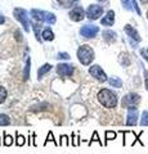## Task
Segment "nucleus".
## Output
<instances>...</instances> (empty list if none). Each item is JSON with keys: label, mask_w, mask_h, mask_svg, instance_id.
Masks as SVG:
<instances>
[{"label": "nucleus", "mask_w": 148, "mask_h": 154, "mask_svg": "<svg viewBox=\"0 0 148 154\" xmlns=\"http://www.w3.org/2000/svg\"><path fill=\"white\" fill-rule=\"evenodd\" d=\"M14 17L22 23L23 30L26 32L30 31V22H28V13L22 8H16L14 9Z\"/></svg>", "instance_id": "4"}, {"label": "nucleus", "mask_w": 148, "mask_h": 154, "mask_svg": "<svg viewBox=\"0 0 148 154\" xmlns=\"http://www.w3.org/2000/svg\"><path fill=\"white\" fill-rule=\"evenodd\" d=\"M113 22H115V12L113 11H108L107 14L102 18V21H101V23L103 26H112Z\"/></svg>", "instance_id": "12"}, {"label": "nucleus", "mask_w": 148, "mask_h": 154, "mask_svg": "<svg viewBox=\"0 0 148 154\" xmlns=\"http://www.w3.org/2000/svg\"><path fill=\"white\" fill-rule=\"evenodd\" d=\"M84 16H85V13H84V9L81 7H75L72 11L70 12V18L72 19V21H75V22L83 21Z\"/></svg>", "instance_id": "10"}, {"label": "nucleus", "mask_w": 148, "mask_h": 154, "mask_svg": "<svg viewBox=\"0 0 148 154\" xmlns=\"http://www.w3.org/2000/svg\"><path fill=\"white\" fill-rule=\"evenodd\" d=\"M140 102V95L137 93H129L121 99V107L122 108H130V107H137Z\"/></svg>", "instance_id": "3"}, {"label": "nucleus", "mask_w": 148, "mask_h": 154, "mask_svg": "<svg viewBox=\"0 0 148 154\" xmlns=\"http://www.w3.org/2000/svg\"><path fill=\"white\" fill-rule=\"evenodd\" d=\"M25 144H26V137L23 136V135L18 134V131H17V134H16V145L17 146H23Z\"/></svg>", "instance_id": "20"}, {"label": "nucleus", "mask_w": 148, "mask_h": 154, "mask_svg": "<svg viewBox=\"0 0 148 154\" xmlns=\"http://www.w3.org/2000/svg\"><path fill=\"white\" fill-rule=\"evenodd\" d=\"M140 55L148 62V48L147 49H140Z\"/></svg>", "instance_id": "33"}, {"label": "nucleus", "mask_w": 148, "mask_h": 154, "mask_svg": "<svg viewBox=\"0 0 148 154\" xmlns=\"http://www.w3.org/2000/svg\"><path fill=\"white\" fill-rule=\"evenodd\" d=\"M138 118H139V113H138L137 107L128 108V116H126V126H135L138 123Z\"/></svg>", "instance_id": "6"}, {"label": "nucleus", "mask_w": 148, "mask_h": 154, "mask_svg": "<svg viewBox=\"0 0 148 154\" xmlns=\"http://www.w3.org/2000/svg\"><path fill=\"white\" fill-rule=\"evenodd\" d=\"M49 141H52V143H54V145L55 146H58L59 145V143H57L55 141V139H54V136H53V132L52 131H49V134H48V136H46V140H45V143H44V145H46Z\"/></svg>", "instance_id": "25"}, {"label": "nucleus", "mask_w": 148, "mask_h": 154, "mask_svg": "<svg viewBox=\"0 0 148 154\" xmlns=\"http://www.w3.org/2000/svg\"><path fill=\"white\" fill-rule=\"evenodd\" d=\"M143 75H144V86H146V90L148 91V69L143 71Z\"/></svg>", "instance_id": "32"}, {"label": "nucleus", "mask_w": 148, "mask_h": 154, "mask_svg": "<svg viewBox=\"0 0 148 154\" xmlns=\"http://www.w3.org/2000/svg\"><path fill=\"white\" fill-rule=\"evenodd\" d=\"M52 69V64H49V63H45L43 67H40L39 68V71H37V79H43V76H44L45 73H48Z\"/></svg>", "instance_id": "15"}, {"label": "nucleus", "mask_w": 148, "mask_h": 154, "mask_svg": "<svg viewBox=\"0 0 148 154\" xmlns=\"http://www.w3.org/2000/svg\"><path fill=\"white\" fill-rule=\"evenodd\" d=\"M77 58L84 66H89L94 60V50L89 45H83L77 49Z\"/></svg>", "instance_id": "2"}, {"label": "nucleus", "mask_w": 148, "mask_h": 154, "mask_svg": "<svg viewBox=\"0 0 148 154\" xmlns=\"http://www.w3.org/2000/svg\"><path fill=\"white\" fill-rule=\"evenodd\" d=\"M4 21H5V19H4V17L2 16V14H0V25H3Z\"/></svg>", "instance_id": "36"}, {"label": "nucleus", "mask_w": 148, "mask_h": 154, "mask_svg": "<svg viewBox=\"0 0 148 154\" xmlns=\"http://www.w3.org/2000/svg\"><path fill=\"white\" fill-rule=\"evenodd\" d=\"M58 2H59L63 7H71L74 3L77 2V0H58Z\"/></svg>", "instance_id": "30"}, {"label": "nucleus", "mask_w": 148, "mask_h": 154, "mask_svg": "<svg viewBox=\"0 0 148 154\" xmlns=\"http://www.w3.org/2000/svg\"><path fill=\"white\" fill-rule=\"evenodd\" d=\"M3 136H4V146H11L12 144H13V137L11 136V135H8L5 131H4L3 134Z\"/></svg>", "instance_id": "24"}, {"label": "nucleus", "mask_w": 148, "mask_h": 154, "mask_svg": "<svg viewBox=\"0 0 148 154\" xmlns=\"http://www.w3.org/2000/svg\"><path fill=\"white\" fill-rule=\"evenodd\" d=\"M44 13L45 12L39 11V9H32L30 14H31V17L34 18V21L36 23H41L43 21H44Z\"/></svg>", "instance_id": "14"}, {"label": "nucleus", "mask_w": 148, "mask_h": 154, "mask_svg": "<svg viewBox=\"0 0 148 154\" xmlns=\"http://www.w3.org/2000/svg\"><path fill=\"white\" fill-rule=\"evenodd\" d=\"M44 21H45L46 23H49V25H54V23H55V16H54L53 13L45 12V13H44Z\"/></svg>", "instance_id": "18"}, {"label": "nucleus", "mask_w": 148, "mask_h": 154, "mask_svg": "<svg viewBox=\"0 0 148 154\" xmlns=\"http://www.w3.org/2000/svg\"><path fill=\"white\" fill-rule=\"evenodd\" d=\"M125 32H126V35L130 37V40H134L135 42H139L140 41V36H139V33H138V31L135 30L134 27H131L130 25H126L125 26Z\"/></svg>", "instance_id": "11"}, {"label": "nucleus", "mask_w": 148, "mask_h": 154, "mask_svg": "<svg viewBox=\"0 0 148 154\" xmlns=\"http://www.w3.org/2000/svg\"><path fill=\"white\" fill-rule=\"evenodd\" d=\"M99 32V27L98 26H93V25H85L80 28V33L81 36L87 37V38H92L95 37L97 33Z\"/></svg>", "instance_id": "7"}, {"label": "nucleus", "mask_w": 148, "mask_h": 154, "mask_svg": "<svg viewBox=\"0 0 148 154\" xmlns=\"http://www.w3.org/2000/svg\"><path fill=\"white\" fill-rule=\"evenodd\" d=\"M16 36H17V38H18V40H22V37H21V32H16Z\"/></svg>", "instance_id": "35"}, {"label": "nucleus", "mask_w": 148, "mask_h": 154, "mask_svg": "<svg viewBox=\"0 0 148 154\" xmlns=\"http://www.w3.org/2000/svg\"><path fill=\"white\" fill-rule=\"evenodd\" d=\"M147 17H148V12H147Z\"/></svg>", "instance_id": "39"}, {"label": "nucleus", "mask_w": 148, "mask_h": 154, "mask_svg": "<svg viewBox=\"0 0 148 154\" xmlns=\"http://www.w3.org/2000/svg\"><path fill=\"white\" fill-rule=\"evenodd\" d=\"M9 123H11V118L7 114L0 113V126H8Z\"/></svg>", "instance_id": "22"}, {"label": "nucleus", "mask_w": 148, "mask_h": 154, "mask_svg": "<svg viewBox=\"0 0 148 154\" xmlns=\"http://www.w3.org/2000/svg\"><path fill=\"white\" fill-rule=\"evenodd\" d=\"M59 145H63V146H68V145H70V140H68V136H67V135H62V136H61Z\"/></svg>", "instance_id": "29"}, {"label": "nucleus", "mask_w": 148, "mask_h": 154, "mask_svg": "<svg viewBox=\"0 0 148 154\" xmlns=\"http://www.w3.org/2000/svg\"><path fill=\"white\" fill-rule=\"evenodd\" d=\"M104 136H106V143H108L109 140H115V139H116V132L115 131H106L104 132Z\"/></svg>", "instance_id": "26"}, {"label": "nucleus", "mask_w": 148, "mask_h": 154, "mask_svg": "<svg viewBox=\"0 0 148 154\" xmlns=\"http://www.w3.org/2000/svg\"><path fill=\"white\" fill-rule=\"evenodd\" d=\"M102 36H103V38H104V41H107L108 44H111V42L116 41V38H117L116 32H115V31H111V30H106V31H103Z\"/></svg>", "instance_id": "13"}, {"label": "nucleus", "mask_w": 148, "mask_h": 154, "mask_svg": "<svg viewBox=\"0 0 148 154\" xmlns=\"http://www.w3.org/2000/svg\"><path fill=\"white\" fill-rule=\"evenodd\" d=\"M57 73L62 77H70L74 73V66L67 63H59L57 66Z\"/></svg>", "instance_id": "9"}, {"label": "nucleus", "mask_w": 148, "mask_h": 154, "mask_svg": "<svg viewBox=\"0 0 148 154\" xmlns=\"http://www.w3.org/2000/svg\"><path fill=\"white\" fill-rule=\"evenodd\" d=\"M139 125H140V126H146V127L148 126V110H143Z\"/></svg>", "instance_id": "23"}, {"label": "nucleus", "mask_w": 148, "mask_h": 154, "mask_svg": "<svg viewBox=\"0 0 148 154\" xmlns=\"http://www.w3.org/2000/svg\"><path fill=\"white\" fill-rule=\"evenodd\" d=\"M30 66H31V62H30V57L26 59V66H25V71H23V80H27L30 77Z\"/></svg>", "instance_id": "21"}, {"label": "nucleus", "mask_w": 148, "mask_h": 154, "mask_svg": "<svg viewBox=\"0 0 148 154\" xmlns=\"http://www.w3.org/2000/svg\"><path fill=\"white\" fill-rule=\"evenodd\" d=\"M140 2H142V4H147V3H148V0H140Z\"/></svg>", "instance_id": "37"}, {"label": "nucleus", "mask_w": 148, "mask_h": 154, "mask_svg": "<svg viewBox=\"0 0 148 154\" xmlns=\"http://www.w3.org/2000/svg\"><path fill=\"white\" fill-rule=\"evenodd\" d=\"M108 84L112 86V88H117V89H120L122 88V81L121 79H118V77H111V79H108Z\"/></svg>", "instance_id": "16"}, {"label": "nucleus", "mask_w": 148, "mask_h": 154, "mask_svg": "<svg viewBox=\"0 0 148 154\" xmlns=\"http://www.w3.org/2000/svg\"><path fill=\"white\" fill-rule=\"evenodd\" d=\"M57 59H70V55L67 54V53H58Z\"/></svg>", "instance_id": "31"}, {"label": "nucleus", "mask_w": 148, "mask_h": 154, "mask_svg": "<svg viewBox=\"0 0 148 154\" xmlns=\"http://www.w3.org/2000/svg\"><path fill=\"white\" fill-rule=\"evenodd\" d=\"M97 98H98V102L101 103L104 108H108V109L116 108V105L118 103L117 94L109 89H101L97 94Z\"/></svg>", "instance_id": "1"}, {"label": "nucleus", "mask_w": 148, "mask_h": 154, "mask_svg": "<svg viewBox=\"0 0 148 154\" xmlns=\"http://www.w3.org/2000/svg\"><path fill=\"white\" fill-rule=\"evenodd\" d=\"M102 13H103V8L101 5L92 4V5H89L88 11H87V17L89 19H92V21H95V19H98L102 16Z\"/></svg>", "instance_id": "8"}, {"label": "nucleus", "mask_w": 148, "mask_h": 154, "mask_svg": "<svg viewBox=\"0 0 148 154\" xmlns=\"http://www.w3.org/2000/svg\"><path fill=\"white\" fill-rule=\"evenodd\" d=\"M98 2H101V3H103V2H106V0H98Z\"/></svg>", "instance_id": "38"}, {"label": "nucleus", "mask_w": 148, "mask_h": 154, "mask_svg": "<svg viewBox=\"0 0 148 154\" xmlns=\"http://www.w3.org/2000/svg\"><path fill=\"white\" fill-rule=\"evenodd\" d=\"M120 63L124 67H128L129 64H130V58H129V55L126 54V53H121L120 54Z\"/></svg>", "instance_id": "19"}, {"label": "nucleus", "mask_w": 148, "mask_h": 154, "mask_svg": "<svg viewBox=\"0 0 148 154\" xmlns=\"http://www.w3.org/2000/svg\"><path fill=\"white\" fill-rule=\"evenodd\" d=\"M94 141H97V143H99V144H101V145H103V144H102V141H101V139H99V136H98V132H97V131H94V132H93V137L90 139V141H89V145H92V144H93Z\"/></svg>", "instance_id": "28"}, {"label": "nucleus", "mask_w": 148, "mask_h": 154, "mask_svg": "<svg viewBox=\"0 0 148 154\" xmlns=\"http://www.w3.org/2000/svg\"><path fill=\"white\" fill-rule=\"evenodd\" d=\"M79 139H80V137H76V135H75V134H72V145H74V146H77L79 144H80Z\"/></svg>", "instance_id": "34"}, {"label": "nucleus", "mask_w": 148, "mask_h": 154, "mask_svg": "<svg viewBox=\"0 0 148 154\" xmlns=\"http://www.w3.org/2000/svg\"><path fill=\"white\" fill-rule=\"evenodd\" d=\"M89 73L92 75L97 81H99V82H106V81H108L107 75L104 73V71L101 68V66H97V64L92 66L89 68Z\"/></svg>", "instance_id": "5"}, {"label": "nucleus", "mask_w": 148, "mask_h": 154, "mask_svg": "<svg viewBox=\"0 0 148 154\" xmlns=\"http://www.w3.org/2000/svg\"><path fill=\"white\" fill-rule=\"evenodd\" d=\"M7 95H8V93H7L5 88H3V86H0V104L5 102V99H7Z\"/></svg>", "instance_id": "27"}, {"label": "nucleus", "mask_w": 148, "mask_h": 154, "mask_svg": "<svg viewBox=\"0 0 148 154\" xmlns=\"http://www.w3.org/2000/svg\"><path fill=\"white\" fill-rule=\"evenodd\" d=\"M41 36H43V38H44V40H46V41H52V40L54 38V33H53V31H52L50 28H45V30L43 31Z\"/></svg>", "instance_id": "17"}]
</instances>
